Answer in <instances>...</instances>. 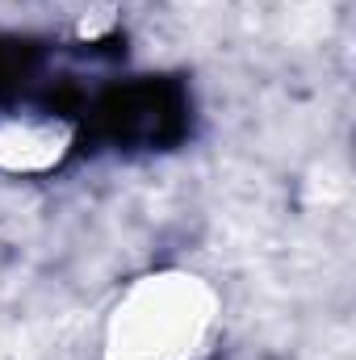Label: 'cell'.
Masks as SVG:
<instances>
[{
  "mask_svg": "<svg viewBox=\"0 0 356 360\" xmlns=\"http://www.w3.org/2000/svg\"><path fill=\"white\" fill-rule=\"evenodd\" d=\"M76 151V126L38 105L0 109V176H51Z\"/></svg>",
  "mask_w": 356,
  "mask_h": 360,
  "instance_id": "obj_2",
  "label": "cell"
},
{
  "mask_svg": "<svg viewBox=\"0 0 356 360\" xmlns=\"http://www.w3.org/2000/svg\"><path fill=\"white\" fill-rule=\"evenodd\" d=\"M222 331L218 289L189 269L134 276L101 323L96 360H205Z\"/></svg>",
  "mask_w": 356,
  "mask_h": 360,
  "instance_id": "obj_1",
  "label": "cell"
}]
</instances>
